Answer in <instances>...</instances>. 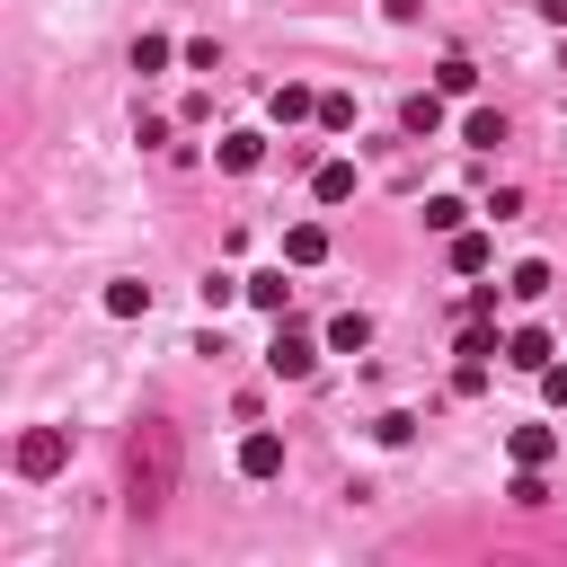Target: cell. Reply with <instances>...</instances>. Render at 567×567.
<instances>
[{
    "mask_svg": "<svg viewBox=\"0 0 567 567\" xmlns=\"http://www.w3.org/2000/svg\"><path fill=\"white\" fill-rule=\"evenodd\" d=\"M319 257H328V230L319 221H292L284 230V266H319Z\"/></svg>",
    "mask_w": 567,
    "mask_h": 567,
    "instance_id": "cell-10",
    "label": "cell"
},
{
    "mask_svg": "<svg viewBox=\"0 0 567 567\" xmlns=\"http://www.w3.org/2000/svg\"><path fill=\"white\" fill-rule=\"evenodd\" d=\"M239 478H284V434H275V425L239 434Z\"/></svg>",
    "mask_w": 567,
    "mask_h": 567,
    "instance_id": "cell-4",
    "label": "cell"
},
{
    "mask_svg": "<svg viewBox=\"0 0 567 567\" xmlns=\"http://www.w3.org/2000/svg\"><path fill=\"white\" fill-rule=\"evenodd\" d=\"M399 124H408L416 142H434V133H443V89H416V97L399 106Z\"/></svg>",
    "mask_w": 567,
    "mask_h": 567,
    "instance_id": "cell-7",
    "label": "cell"
},
{
    "mask_svg": "<svg viewBox=\"0 0 567 567\" xmlns=\"http://www.w3.org/2000/svg\"><path fill=\"white\" fill-rule=\"evenodd\" d=\"M540 399H549V408H567V363H549V372H540Z\"/></svg>",
    "mask_w": 567,
    "mask_h": 567,
    "instance_id": "cell-22",
    "label": "cell"
},
{
    "mask_svg": "<svg viewBox=\"0 0 567 567\" xmlns=\"http://www.w3.org/2000/svg\"><path fill=\"white\" fill-rule=\"evenodd\" d=\"M452 390H461V399H478V390H487V363H478V354H461V372H452Z\"/></svg>",
    "mask_w": 567,
    "mask_h": 567,
    "instance_id": "cell-21",
    "label": "cell"
},
{
    "mask_svg": "<svg viewBox=\"0 0 567 567\" xmlns=\"http://www.w3.org/2000/svg\"><path fill=\"white\" fill-rule=\"evenodd\" d=\"M505 452H514V470H540V461L558 452V434H549V425H514V434H505Z\"/></svg>",
    "mask_w": 567,
    "mask_h": 567,
    "instance_id": "cell-8",
    "label": "cell"
},
{
    "mask_svg": "<svg viewBox=\"0 0 567 567\" xmlns=\"http://www.w3.org/2000/svg\"><path fill=\"white\" fill-rule=\"evenodd\" d=\"M540 18H549V27H567V0H540Z\"/></svg>",
    "mask_w": 567,
    "mask_h": 567,
    "instance_id": "cell-23",
    "label": "cell"
},
{
    "mask_svg": "<svg viewBox=\"0 0 567 567\" xmlns=\"http://www.w3.org/2000/svg\"><path fill=\"white\" fill-rule=\"evenodd\" d=\"M487 230H452V275H487Z\"/></svg>",
    "mask_w": 567,
    "mask_h": 567,
    "instance_id": "cell-13",
    "label": "cell"
},
{
    "mask_svg": "<svg viewBox=\"0 0 567 567\" xmlns=\"http://www.w3.org/2000/svg\"><path fill=\"white\" fill-rule=\"evenodd\" d=\"M266 372H275V381H310V372H319V337L292 328V319H275V337H266Z\"/></svg>",
    "mask_w": 567,
    "mask_h": 567,
    "instance_id": "cell-1",
    "label": "cell"
},
{
    "mask_svg": "<svg viewBox=\"0 0 567 567\" xmlns=\"http://www.w3.org/2000/svg\"><path fill=\"white\" fill-rule=\"evenodd\" d=\"M505 292H514V301H540V292H549V266H540V257H523V266L505 275Z\"/></svg>",
    "mask_w": 567,
    "mask_h": 567,
    "instance_id": "cell-17",
    "label": "cell"
},
{
    "mask_svg": "<svg viewBox=\"0 0 567 567\" xmlns=\"http://www.w3.org/2000/svg\"><path fill=\"white\" fill-rule=\"evenodd\" d=\"M434 89H443V97H470V89H478V62H470V53H443V62H434Z\"/></svg>",
    "mask_w": 567,
    "mask_h": 567,
    "instance_id": "cell-11",
    "label": "cell"
},
{
    "mask_svg": "<svg viewBox=\"0 0 567 567\" xmlns=\"http://www.w3.org/2000/svg\"><path fill=\"white\" fill-rule=\"evenodd\" d=\"M248 301H257L266 319H284V301H292V284H284V266H266V275H248Z\"/></svg>",
    "mask_w": 567,
    "mask_h": 567,
    "instance_id": "cell-14",
    "label": "cell"
},
{
    "mask_svg": "<svg viewBox=\"0 0 567 567\" xmlns=\"http://www.w3.org/2000/svg\"><path fill=\"white\" fill-rule=\"evenodd\" d=\"M354 186H363V168H354V159H319V168H310V195H319V204H346Z\"/></svg>",
    "mask_w": 567,
    "mask_h": 567,
    "instance_id": "cell-6",
    "label": "cell"
},
{
    "mask_svg": "<svg viewBox=\"0 0 567 567\" xmlns=\"http://www.w3.org/2000/svg\"><path fill=\"white\" fill-rule=\"evenodd\" d=\"M213 159H221L230 177H248V168H266V133H248V124H239V133H221V142H213Z\"/></svg>",
    "mask_w": 567,
    "mask_h": 567,
    "instance_id": "cell-5",
    "label": "cell"
},
{
    "mask_svg": "<svg viewBox=\"0 0 567 567\" xmlns=\"http://www.w3.org/2000/svg\"><path fill=\"white\" fill-rule=\"evenodd\" d=\"M319 133H354V97H346V89L319 97Z\"/></svg>",
    "mask_w": 567,
    "mask_h": 567,
    "instance_id": "cell-20",
    "label": "cell"
},
{
    "mask_svg": "<svg viewBox=\"0 0 567 567\" xmlns=\"http://www.w3.org/2000/svg\"><path fill=\"white\" fill-rule=\"evenodd\" d=\"M425 230H443V239L470 230V204H461V195H434V204H425Z\"/></svg>",
    "mask_w": 567,
    "mask_h": 567,
    "instance_id": "cell-16",
    "label": "cell"
},
{
    "mask_svg": "<svg viewBox=\"0 0 567 567\" xmlns=\"http://www.w3.org/2000/svg\"><path fill=\"white\" fill-rule=\"evenodd\" d=\"M505 363H514V372H532V381H540V372H549V363H558V337H549V328H540V319H523V328H505Z\"/></svg>",
    "mask_w": 567,
    "mask_h": 567,
    "instance_id": "cell-3",
    "label": "cell"
},
{
    "mask_svg": "<svg viewBox=\"0 0 567 567\" xmlns=\"http://www.w3.org/2000/svg\"><path fill=\"white\" fill-rule=\"evenodd\" d=\"M461 142H470V151H496V142H505V115H496V106H470V115H461Z\"/></svg>",
    "mask_w": 567,
    "mask_h": 567,
    "instance_id": "cell-12",
    "label": "cell"
},
{
    "mask_svg": "<svg viewBox=\"0 0 567 567\" xmlns=\"http://www.w3.org/2000/svg\"><path fill=\"white\" fill-rule=\"evenodd\" d=\"M106 310H115V319H142V310H151V284H106Z\"/></svg>",
    "mask_w": 567,
    "mask_h": 567,
    "instance_id": "cell-19",
    "label": "cell"
},
{
    "mask_svg": "<svg viewBox=\"0 0 567 567\" xmlns=\"http://www.w3.org/2000/svg\"><path fill=\"white\" fill-rule=\"evenodd\" d=\"M9 461H18V478H53V470L71 461V425H27Z\"/></svg>",
    "mask_w": 567,
    "mask_h": 567,
    "instance_id": "cell-2",
    "label": "cell"
},
{
    "mask_svg": "<svg viewBox=\"0 0 567 567\" xmlns=\"http://www.w3.org/2000/svg\"><path fill=\"white\" fill-rule=\"evenodd\" d=\"M266 115H275V124H310V115H319V97H310L301 80H284V89L266 97Z\"/></svg>",
    "mask_w": 567,
    "mask_h": 567,
    "instance_id": "cell-9",
    "label": "cell"
},
{
    "mask_svg": "<svg viewBox=\"0 0 567 567\" xmlns=\"http://www.w3.org/2000/svg\"><path fill=\"white\" fill-rule=\"evenodd\" d=\"M328 346H337V354H363V346H372V319H363V310H337V319H328Z\"/></svg>",
    "mask_w": 567,
    "mask_h": 567,
    "instance_id": "cell-15",
    "label": "cell"
},
{
    "mask_svg": "<svg viewBox=\"0 0 567 567\" xmlns=\"http://www.w3.org/2000/svg\"><path fill=\"white\" fill-rule=\"evenodd\" d=\"M168 62H177V44H168V35H142V44H133V71H142V80H151V71H168Z\"/></svg>",
    "mask_w": 567,
    "mask_h": 567,
    "instance_id": "cell-18",
    "label": "cell"
}]
</instances>
